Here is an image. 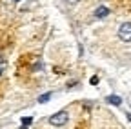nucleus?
I'll return each mask as SVG.
<instances>
[{
	"label": "nucleus",
	"mask_w": 131,
	"mask_h": 129,
	"mask_svg": "<svg viewBox=\"0 0 131 129\" xmlns=\"http://www.w3.org/2000/svg\"><path fill=\"white\" fill-rule=\"evenodd\" d=\"M49 98H51V93H44V95H40V96H38V102H40V104H44V102H47Z\"/></svg>",
	"instance_id": "nucleus-5"
},
{
	"label": "nucleus",
	"mask_w": 131,
	"mask_h": 129,
	"mask_svg": "<svg viewBox=\"0 0 131 129\" xmlns=\"http://www.w3.org/2000/svg\"><path fill=\"white\" fill-rule=\"evenodd\" d=\"M80 0H68V4H71V6H75V4H78Z\"/></svg>",
	"instance_id": "nucleus-7"
},
{
	"label": "nucleus",
	"mask_w": 131,
	"mask_h": 129,
	"mask_svg": "<svg viewBox=\"0 0 131 129\" xmlns=\"http://www.w3.org/2000/svg\"><path fill=\"white\" fill-rule=\"evenodd\" d=\"M107 15H109V9H107L106 6H98L96 11H95V17H96V18H106Z\"/></svg>",
	"instance_id": "nucleus-3"
},
{
	"label": "nucleus",
	"mask_w": 131,
	"mask_h": 129,
	"mask_svg": "<svg viewBox=\"0 0 131 129\" xmlns=\"http://www.w3.org/2000/svg\"><path fill=\"white\" fill-rule=\"evenodd\" d=\"M68 120H69L68 111H58V113H55V115L49 118V124L55 125V127H62V125L68 124Z\"/></svg>",
	"instance_id": "nucleus-1"
},
{
	"label": "nucleus",
	"mask_w": 131,
	"mask_h": 129,
	"mask_svg": "<svg viewBox=\"0 0 131 129\" xmlns=\"http://www.w3.org/2000/svg\"><path fill=\"white\" fill-rule=\"evenodd\" d=\"M106 100H107L109 104H113V105H120V104H122V98H120V96H117V95H109Z\"/></svg>",
	"instance_id": "nucleus-4"
},
{
	"label": "nucleus",
	"mask_w": 131,
	"mask_h": 129,
	"mask_svg": "<svg viewBox=\"0 0 131 129\" xmlns=\"http://www.w3.org/2000/svg\"><path fill=\"white\" fill-rule=\"evenodd\" d=\"M31 122H33V118H31V116H26V118H22V129L29 127V125H31Z\"/></svg>",
	"instance_id": "nucleus-6"
},
{
	"label": "nucleus",
	"mask_w": 131,
	"mask_h": 129,
	"mask_svg": "<svg viewBox=\"0 0 131 129\" xmlns=\"http://www.w3.org/2000/svg\"><path fill=\"white\" fill-rule=\"evenodd\" d=\"M118 38L122 42H131V22H124L118 27Z\"/></svg>",
	"instance_id": "nucleus-2"
}]
</instances>
